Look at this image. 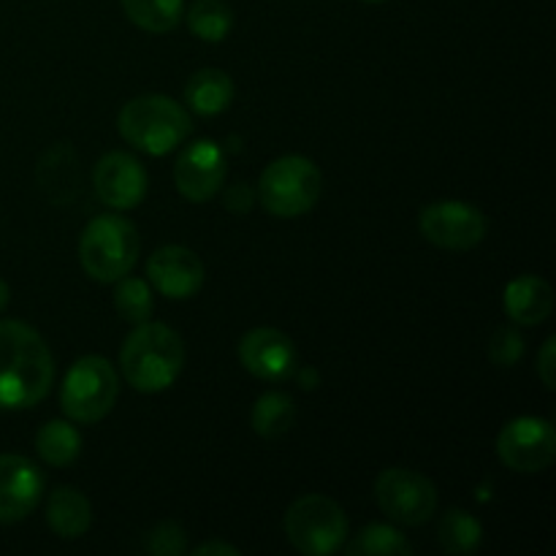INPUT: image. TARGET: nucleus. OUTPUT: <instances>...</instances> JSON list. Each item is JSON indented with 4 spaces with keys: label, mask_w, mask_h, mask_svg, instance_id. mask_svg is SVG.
<instances>
[{
    "label": "nucleus",
    "mask_w": 556,
    "mask_h": 556,
    "mask_svg": "<svg viewBox=\"0 0 556 556\" xmlns=\"http://www.w3.org/2000/svg\"><path fill=\"white\" fill-rule=\"evenodd\" d=\"M47 342L22 320H0V410H27L52 391Z\"/></svg>",
    "instance_id": "f257e3e1"
},
{
    "label": "nucleus",
    "mask_w": 556,
    "mask_h": 556,
    "mask_svg": "<svg viewBox=\"0 0 556 556\" xmlns=\"http://www.w3.org/2000/svg\"><path fill=\"white\" fill-rule=\"evenodd\" d=\"M185 367V342L172 326L144 324L136 326L119 348V369L130 389L141 394H157L177 383Z\"/></svg>",
    "instance_id": "f03ea898"
},
{
    "label": "nucleus",
    "mask_w": 556,
    "mask_h": 556,
    "mask_svg": "<svg viewBox=\"0 0 556 556\" xmlns=\"http://www.w3.org/2000/svg\"><path fill=\"white\" fill-rule=\"evenodd\" d=\"M117 128L130 147L152 157L177 150L193 130L188 109L168 96H139L123 106Z\"/></svg>",
    "instance_id": "7ed1b4c3"
},
{
    "label": "nucleus",
    "mask_w": 556,
    "mask_h": 556,
    "mask_svg": "<svg viewBox=\"0 0 556 556\" xmlns=\"http://www.w3.org/2000/svg\"><path fill=\"white\" fill-rule=\"evenodd\" d=\"M141 239L123 215H101L87 223L79 239V264L96 282H117L139 261Z\"/></svg>",
    "instance_id": "20e7f679"
},
{
    "label": "nucleus",
    "mask_w": 556,
    "mask_h": 556,
    "mask_svg": "<svg viewBox=\"0 0 556 556\" xmlns=\"http://www.w3.org/2000/svg\"><path fill=\"white\" fill-rule=\"evenodd\" d=\"M320 168L304 155H286L271 161L258 179V199L269 215H307L320 199Z\"/></svg>",
    "instance_id": "39448f33"
},
{
    "label": "nucleus",
    "mask_w": 556,
    "mask_h": 556,
    "mask_svg": "<svg viewBox=\"0 0 556 556\" xmlns=\"http://www.w3.org/2000/svg\"><path fill=\"white\" fill-rule=\"evenodd\" d=\"M119 394V375L103 356H81L60 389V407L76 424H98L112 413Z\"/></svg>",
    "instance_id": "423d86ee"
},
{
    "label": "nucleus",
    "mask_w": 556,
    "mask_h": 556,
    "mask_svg": "<svg viewBox=\"0 0 556 556\" xmlns=\"http://www.w3.org/2000/svg\"><path fill=\"white\" fill-rule=\"evenodd\" d=\"M288 543L304 556L340 552L348 538V519L340 503L326 494H304L286 514Z\"/></svg>",
    "instance_id": "0eeeda50"
},
{
    "label": "nucleus",
    "mask_w": 556,
    "mask_h": 556,
    "mask_svg": "<svg viewBox=\"0 0 556 556\" xmlns=\"http://www.w3.org/2000/svg\"><path fill=\"white\" fill-rule=\"evenodd\" d=\"M375 503L396 525L421 527L438 510V489L421 472L391 467L375 478Z\"/></svg>",
    "instance_id": "6e6552de"
},
{
    "label": "nucleus",
    "mask_w": 556,
    "mask_h": 556,
    "mask_svg": "<svg viewBox=\"0 0 556 556\" xmlns=\"http://www.w3.org/2000/svg\"><path fill=\"white\" fill-rule=\"evenodd\" d=\"M497 456L508 470L543 472L556 459V429L548 418L519 416L503 427Z\"/></svg>",
    "instance_id": "1a4fd4ad"
},
{
    "label": "nucleus",
    "mask_w": 556,
    "mask_h": 556,
    "mask_svg": "<svg viewBox=\"0 0 556 556\" xmlns=\"http://www.w3.org/2000/svg\"><path fill=\"white\" fill-rule=\"evenodd\" d=\"M418 231L434 248L472 250L486 237V217L478 206L465 204V201H438V204L424 206L418 215Z\"/></svg>",
    "instance_id": "9d476101"
},
{
    "label": "nucleus",
    "mask_w": 556,
    "mask_h": 556,
    "mask_svg": "<svg viewBox=\"0 0 556 556\" xmlns=\"http://www.w3.org/2000/svg\"><path fill=\"white\" fill-rule=\"evenodd\" d=\"M239 362L250 375L269 383H282L299 372V353L291 337L269 326H261L242 337Z\"/></svg>",
    "instance_id": "9b49d317"
},
{
    "label": "nucleus",
    "mask_w": 556,
    "mask_h": 556,
    "mask_svg": "<svg viewBox=\"0 0 556 556\" xmlns=\"http://www.w3.org/2000/svg\"><path fill=\"white\" fill-rule=\"evenodd\" d=\"M226 182V152L217 141H193L182 150L177 166H174V185L179 195L193 204H204Z\"/></svg>",
    "instance_id": "f8f14e48"
},
{
    "label": "nucleus",
    "mask_w": 556,
    "mask_h": 556,
    "mask_svg": "<svg viewBox=\"0 0 556 556\" xmlns=\"http://www.w3.org/2000/svg\"><path fill=\"white\" fill-rule=\"evenodd\" d=\"M147 277L166 299H193L204 288L206 269L199 255L182 244L157 248L147 258Z\"/></svg>",
    "instance_id": "ddd939ff"
},
{
    "label": "nucleus",
    "mask_w": 556,
    "mask_h": 556,
    "mask_svg": "<svg viewBox=\"0 0 556 556\" xmlns=\"http://www.w3.org/2000/svg\"><path fill=\"white\" fill-rule=\"evenodd\" d=\"M98 199L112 210H134L147 195V172L128 152H109L92 168Z\"/></svg>",
    "instance_id": "4468645a"
},
{
    "label": "nucleus",
    "mask_w": 556,
    "mask_h": 556,
    "mask_svg": "<svg viewBox=\"0 0 556 556\" xmlns=\"http://www.w3.org/2000/svg\"><path fill=\"white\" fill-rule=\"evenodd\" d=\"M43 476L30 459L20 454L0 456V525L27 519L41 503Z\"/></svg>",
    "instance_id": "2eb2a0df"
},
{
    "label": "nucleus",
    "mask_w": 556,
    "mask_h": 556,
    "mask_svg": "<svg viewBox=\"0 0 556 556\" xmlns=\"http://www.w3.org/2000/svg\"><path fill=\"white\" fill-rule=\"evenodd\" d=\"M36 182L41 193L47 195L52 204L65 206L79 195L81 190V168L79 155L68 141L52 144L41 155L36 166Z\"/></svg>",
    "instance_id": "dca6fc26"
},
{
    "label": "nucleus",
    "mask_w": 556,
    "mask_h": 556,
    "mask_svg": "<svg viewBox=\"0 0 556 556\" xmlns=\"http://www.w3.org/2000/svg\"><path fill=\"white\" fill-rule=\"evenodd\" d=\"M554 291L543 277L521 275L505 288V315L514 324L538 326L552 315Z\"/></svg>",
    "instance_id": "f3484780"
},
{
    "label": "nucleus",
    "mask_w": 556,
    "mask_h": 556,
    "mask_svg": "<svg viewBox=\"0 0 556 556\" xmlns=\"http://www.w3.org/2000/svg\"><path fill=\"white\" fill-rule=\"evenodd\" d=\"M47 525L49 530L65 541H76L85 535L92 525L90 500L74 486L54 489L47 503Z\"/></svg>",
    "instance_id": "a211bd4d"
},
{
    "label": "nucleus",
    "mask_w": 556,
    "mask_h": 556,
    "mask_svg": "<svg viewBox=\"0 0 556 556\" xmlns=\"http://www.w3.org/2000/svg\"><path fill=\"white\" fill-rule=\"evenodd\" d=\"M233 101V79L220 68H201L185 85V103L199 117L223 114Z\"/></svg>",
    "instance_id": "6ab92c4d"
},
{
    "label": "nucleus",
    "mask_w": 556,
    "mask_h": 556,
    "mask_svg": "<svg viewBox=\"0 0 556 556\" xmlns=\"http://www.w3.org/2000/svg\"><path fill=\"white\" fill-rule=\"evenodd\" d=\"M36 451L47 465L68 467L81 454V434L68 421H47L36 434Z\"/></svg>",
    "instance_id": "aec40b11"
},
{
    "label": "nucleus",
    "mask_w": 556,
    "mask_h": 556,
    "mask_svg": "<svg viewBox=\"0 0 556 556\" xmlns=\"http://www.w3.org/2000/svg\"><path fill=\"white\" fill-rule=\"evenodd\" d=\"M293 421H296V405L288 394L282 391H269L261 396L250 413V424L253 432L264 440H277L282 434L291 432Z\"/></svg>",
    "instance_id": "412c9836"
},
{
    "label": "nucleus",
    "mask_w": 556,
    "mask_h": 556,
    "mask_svg": "<svg viewBox=\"0 0 556 556\" xmlns=\"http://www.w3.org/2000/svg\"><path fill=\"white\" fill-rule=\"evenodd\" d=\"M136 27L147 33H168L185 14V0H119Z\"/></svg>",
    "instance_id": "4be33fe9"
},
{
    "label": "nucleus",
    "mask_w": 556,
    "mask_h": 556,
    "mask_svg": "<svg viewBox=\"0 0 556 556\" xmlns=\"http://www.w3.org/2000/svg\"><path fill=\"white\" fill-rule=\"evenodd\" d=\"M351 556H410L413 543L396 527L367 525L345 548Z\"/></svg>",
    "instance_id": "5701e85b"
},
{
    "label": "nucleus",
    "mask_w": 556,
    "mask_h": 556,
    "mask_svg": "<svg viewBox=\"0 0 556 556\" xmlns=\"http://www.w3.org/2000/svg\"><path fill=\"white\" fill-rule=\"evenodd\" d=\"M188 27L199 41H223L233 27L231 5L223 0H195L188 9Z\"/></svg>",
    "instance_id": "b1692460"
},
{
    "label": "nucleus",
    "mask_w": 556,
    "mask_h": 556,
    "mask_svg": "<svg viewBox=\"0 0 556 556\" xmlns=\"http://www.w3.org/2000/svg\"><path fill=\"white\" fill-rule=\"evenodd\" d=\"M481 538L483 530L476 516L459 508L448 510L438 527V541L445 554H472L481 546Z\"/></svg>",
    "instance_id": "393cba45"
},
{
    "label": "nucleus",
    "mask_w": 556,
    "mask_h": 556,
    "mask_svg": "<svg viewBox=\"0 0 556 556\" xmlns=\"http://www.w3.org/2000/svg\"><path fill=\"white\" fill-rule=\"evenodd\" d=\"M114 307H117L119 318L128 320V324H144L150 320L152 307V288L150 282L139 280V277H119L117 288H114Z\"/></svg>",
    "instance_id": "a878e982"
},
{
    "label": "nucleus",
    "mask_w": 556,
    "mask_h": 556,
    "mask_svg": "<svg viewBox=\"0 0 556 556\" xmlns=\"http://www.w3.org/2000/svg\"><path fill=\"white\" fill-rule=\"evenodd\" d=\"M525 356V337L514 326H500L489 342V358L497 367H516Z\"/></svg>",
    "instance_id": "bb28decb"
},
{
    "label": "nucleus",
    "mask_w": 556,
    "mask_h": 556,
    "mask_svg": "<svg viewBox=\"0 0 556 556\" xmlns=\"http://www.w3.org/2000/svg\"><path fill=\"white\" fill-rule=\"evenodd\" d=\"M188 548V538L177 521H161L147 538V552L155 556H179Z\"/></svg>",
    "instance_id": "cd10ccee"
},
{
    "label": "nucleus",
    "mask_w": 556,
    "mask_h": 556,
    "mask_svg": "<svg viewBox=\"0 0 556 556\" xmlns=\"http://www.w3.org/2000/svg\"><path fill=\"white\" fill-rule=\"evenodd\" d=\"M538 375H541L543 386H546L548 391H554V386H556V340L554 337H548V340L543 342L541 353H538Z\"/></svg>",
    "instance_id": "c85d7f7f"
},
{
    "label": "nucleus",
    "mask_w": 556,
    "mask_h": 556,
    "mask_svg": "<svg viewBox=\"0 0 556 556\" xmlns=\"http://www.w3.org/2000/svg\"><path fill=\"white\" fill-rule=\"evenodd\" d=\"M226 206L231 212H237V215H244V212L253 206V190L242 182L233 185V188L226 193Z\"/></svg>",
    "instance_id": "c756f323"
},
{
    "label": "nucleus",
    "mask_w": 556,
    "mask_h": 556,
    "mask_svg": "<svg viewBox=\"0 0 556 556\" xmlns=\"http://www.w3.org/2000/svg\"><path fill=\"white\" fill-rule=\"evenodd\" d=\"M195 556H237L239 548L231 546V543H223V541H210V543H201V546L193 548Z\"/></svg>",
    "instance_id": "7c9ffc66"
},
{
    "label": "nucleus",
    "mask_w": 556,
    "mask_h": 556,
    "mask_svg": "<svg viewBox=\"0 0 556 556\" xmlns=\"http://www.w3.org/2000/svg\"><path fill=\"white\" fill-rule=\"evenodd\" d=\"M9 296H11V291H9V282H5L3 277H0V313H3V309H5V304H9Z\"/></svg>",
    "instance_id": "2f4dec72"
},
{
    "label": "nucleus",
    "mask_w": 556,
    "mask_h": 556,
    "mask_svg": "<svg viewBox=\"0 0 556 556\" xmlns=\"http://www.w3.org/2000/svg\"><path fill=\"white\" fill-rule=\"evenodd\" d=\"M364 3H386V0H364Z\"/></svg>",
    "instance_id": "473e14b6"
}]
</instances>
